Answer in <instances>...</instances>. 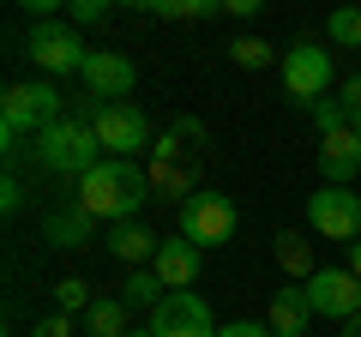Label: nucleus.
<instances>
[{
  "label": "nucleus",
  "instance_id": "c85d7f7f",
  "mask_svg": "<svg viewBox=\"0 0 361 337\" xmlns=\"http://www.w3.org/2000/svg\"><path fill=\"white\" fill-rule=\"evenodd\" d=\"M217 337H271V325H259V319H229V325H217Z\"/></svg>",
  "mask_w": 361,
  "mask_h": 337
},
{
  "label": "nucleus",
  "instance_id": "4be33fe9",
  "mask_svg": "<svg viewBox=\"0 0 361 337\" xmlns=\"http://www.w3.org/2000/svg\"><path fill=\"white\" fill-rule=\"evenodd\" d=\"M229 61H235V66H247V73H259V66H271L277 54H271V42H265V37H235V42H229Z\"/></svg>",
  "mask_w": 361,
  "mask_h": 337
},
{
  "label": "nucleus",
  "instance_id": "f257e3e1",
  "mask_svg": "<svg viewBox=\"0 0 361 337\" xmlns=\"http://www.w3.org/2000/svg\"><path fill=\"white\" fill-rule=\"evenodd\" d=\"M145 199H151V168L127 163V157H103V163L78 181L73 205H85L97 223H103V217H109V223H133Z\"/></svg>",
  "mask_w": 361,
  "mask_h": 337
},
{
  "label": "nucleus",
  "instance_id": "4468645a",
  "mask_svg": "<svg viewBox=\"0 0 361 337\" xmlns=\"http://www.w3.org/2000/svg\"><path fill=\"white\" fill-rule=\"evenodd\" d=\"M319 319L307 301V289H277V301H271V337H307V325Z\"/></svg>",
  "mask_w": 361,
  "mask_h": 337
},
{
  "label": "nucleus",
  "instance_id": "0eeeda50",
  "mask_svg": "<svg viewBox=\"0 0 361 337\" xmlns=\"http://www.w3.org/2000/svg\"><path fill=\"white\" fill-rule=\"evenodd\" d=\"M307 229L313 235H325V241H361V193L355 187H325L319 181V193L307 199Z\"/></svg>",
  "mask_w": 361,
  "mask_h": 337
},
{
  "label": "nucleus",
  "instance_id": "5701e85b",
  "mask_svg": "<svg viewBox=\"0 0 361 337\" xmlns=\"http://www.w3.org/2000/svg\"><path fill=\"white\" fill-rule=\"evenodd\" d=\"M90 283L85 277H61V283H54V313H90Z\"/></svg>",
  "mask_w": 361,
  "mask_h": 337
},
{
  "label": "nucleus",
  "instance_id": "aec40b11",
  "mask_svg": "<svg viewBox=\"0 0 361 337\" xmlns=\"http://www.w3.org/2000/svg\"><path fill=\"white\" fill-rule=\"evenodd\" d=\"M163 295H169V289L157 283V271H133L127 283H121V301H127V313H133V307H151V313H157V307H163Z\"/></svg>",
  "mask_w": 361,
  "mask_h": 337
},
{
  "label": "nucleus",
  "instance_id": "a878e982",
  "mask_svg": "<svg viewBox=\"0 0 361 337\" xmlns=\"http://www.w3.org/2000/svg\"><path fill=\"white\" fill-rule=\"evenodd\" d=\"M151 13L157 18H211L217 6H211V0H157Z\"/></svg>",
  "mask_w": 361,
  "mask_h": 337
},
{
  "label": "nucleus",
  "instance_id": "412c9836",
  "mask_svg": "<svg viewBox=\"0 0 361 337\" xmlns=\"http://www.w3.org/2000/svg\"><path fill=\"white\" fill-rule=\"evenodd\" d=\"M325 37H331V49H361V6H337L325 18Z\"/></svg>",
  "mask_w": 361,
  "mask_h": 337
},
{
  "label": "nucleus",
  "instance_id": "2f4dec72",
  "mask_svg": "<svg viewBox=\"0 0 361 337\" xmlns=\"http://www.w3.org/2000/svg\"><path fill=\"white\" fill-rule=\"evenodd\" d=\"M343 337H361V313H355V319H343Z\"/></svg>",
  "mask_w": 361,
  "mask_h": 337
},
{
  "label": "nucleus",
  "instance_id": "72a5a7b5",
  "mask_svg": "<svg viewBox=\"0 0 361 337\" xmlns=\"http://www.w3.org/2000/svg\"><path fill=\"white\" fill-rule=\"evenodd\" d=\"M355 139H361V127H355Z\"/></svg>",
  "mask_w": 361,
  "mask_h": 337
},
{
  "label": "nucleus",
  "instance_id": "39448f33",
  "mask_svg": "<svg viewBox=\"0 0 361 337\" xmlns=\"http://www.w3.org/2000/svg\"><path fill=\"white\" fill-rule=\"evenodd\" d=\"M90 127H97L103 157H127V163H139V157H151V145H157L145 109H133V103H103L97 115H90Z\"/></svg>",
  "mask_w": 361,
  "mask_h": 337
},
{
  "label": "nucleus",
  "instance_id": "2eb2a0df",
  "mask_svg": "<svg viewBox=\"0 0 361 337\" xmlns=\"http://www.w3.org/2000/svg\"><path fill=\"white\" fill-rule=\"evenodd\" d=\"M90 229H97V217H90L85 205H61V211H49V217H42V235H49V247H66V253H73V247H85V241H90Z\"/></svg>",
  "mask_w": 361,
  "mask_h": 337
},
{
  "label": "nucleus",
  "instance_id": "1a4fd4ad",
  "mask_svg": "<svg viewBox=\"0 0 361 337\" xmlns=\"http://www.w3.org/2000/svg\"><path fill=\"white\" fill-rule=\"evenodd\" d=\"M301 289H307V301H313L319 319H355L361 313V283H355L349 265H319Z\"/></svg>",
  "mask_w": 361,
  "mask_h": 337
},
{
  "label": "nucleus",
  "instance_id": "c756f323",
  "mask_svg": "<svg viewBox=\"0 0 361 337\" xmlns=\"http://www.w3.org/2000/svg\"><path fill=\"white\" fill-rule=\"evenodd\" d=\"M337 103H343V109H349V121L361 127V73H355V78H343V97H337Z\"/></svg>",
  "mask_w": 361,
  "mask_h": 337
},
{
  "label": "nucleus",
  "instance_id": "bb28decb",
  "mask_svg": "<svg viewBox=\"0 0 361 337\" xmlns=\"http://www.w3.org/2000/svg\"><path fill=\"white\" fill-rule=\"evenodd\" d=\"M0 211H6V217L25 211V181H18V175H6V187H0Z\"/></svg>",
  "mask_w": 361,
  "mask_h": 337
},
{
  "label": "nucleus",
  "instance_id": "ddd939ff",
  "mask_svg": "<svg viewBox=\"0 0 361 337\" xmlns=\"http://www.w3.org/2000/svg\"><path fill=\"white\" fill-rule=\"evenodd\" d=\"M319 175H325V187H355V175H361V139H355V127L325 133V139H319Z\"/></svg>",
  "mask_w": 361,
  "mask_h": 337
},
{
  "label": "nucleus",
  "instance_id": "f03ea898",
  "mask_svg": "<svg viewBox=\"0 0 361 337\" xmlns=\"http://www.w3.org/2000/svg\"><path fill=\"white\" fill-rule=\"evenodd\" d=\"M37 163L42 175H61V181H85L90 168L103 163V145H97V127L85 115H61L54 127L37 133Z\"/></svg>",
  "mask_w": 361,
  "mask_h": 337
},
{
  "label": "nucleus",
  "instance_id": "20e7f679",
  "mask_svg": "<svg viewBox=\"0 0 361 337\" xmlns=\"http://www.w3.org/2000/svg\"><path fill=\"white\" fill-rule=\"evenodd\" d=\"M277 73H283L289 103L313 109V103H325V91H331V49H325V42H313V37H301L295 49L277 61Z\"/></svg>",
  "mask_w": 361,
  "mask_h": 337
},
{
  "label": "nucleus",
  "instance_id": "9b49d317",
  "mask_svg": "<svg viewBox=\"0 0 361 337\" xmlns=\"http://www.w3.org/2000/svg\"><path fill=\"white\" fill-rule=\"evenodd\" d=\"M151 331L157 337H217V325H211V307L193 289H175V295H163V307L151 313Z\"/></svg>",
  "mask_w": 361,
  "mask_h": 337
},
{
  "label": "nucleus",
  "instance_id": "cd10ccee",
  "mask_svg": "<svg viewBox=\"0 0 361 337\" xmlns=\"http://www.w3.org/2000/svg\"><path fill=\"white\" fill-rule=\"evenodd\" d=\"M30 337H73V313H49V319H37Z\"/></svg>",
  "mask_w": 361,
  "mask_h": 337
},
{
  "label": "nucleus",
  "instance_id": "393cba45",
  "mask_svg": "<svg viewBox=\"0 0 361 337\" xmlns=\"http://www.w3.org/2000/svg\"><path fill=\"white\" fill-rule=\"evenodd\" d=\"M109 18H115V6H103V0H73V6H66V25H73V30L109 25Z\"/></svg>",
  "mask_w": 361,
  "mask_h": 337
},
{
  "label": "nucleus",
  "instance_id": "f8f14e48",
  "mask_svg": "<svg viewBox=\"0 0 361 337\" xmlns=\"http://www.w3.org/2000/svg\"><path fill=\"white\" fill-rule=\"evenodd\" d=\"M199 259H205V247H193L187 235H163V241H157V259H151V271H157V283H163L169 295H175V289H193Z\"/></svg>",
  "mask_w": 361,
  "mask_h": 337
},
{
  "label": "nucleus",
  "instance_id": "b1692460",
  "mask_svg": "<svg viewBox=\"0 0 361 337\" xmlns=\"http://www.w3.org/2000/svg\"><path fill=\"white\" fill-rule=\"evenodd\" d=\"M313 127H319V139H325V133H343V127H355V121H349V109L337 103V97H325V103H313Z\"/></svg>",
  "mask_w": 361,
  "mask_h": 337
},
{
  "label": "nucleus",
  "instance_id": "423d86ee",
  "mask_svg": "<svg viewBox=\"0 0 361 337\" xmlns=\"http://www.w3.org/2000/svg\"><path fill=\"white\" fill-rule=\"evenodd\" d=\"M25 54L42 73H85V61H90L85 37H78L73 25H61V18H37L30 37H25Z\"/></svg>",
  "mask_w": 361,
  "mask_h": 337
},
{
  "label": "nucleus",
  "instance_id": "f3484780",
  "mask_svg": "<svg viewBox=\"0 0 361 337\" xmlns=\"http://www.w3.org/2000/svg\"><path fill=\"white\" fill-rule=\"evenodd\" d=\"M109 253H115L121 265L139 271V259H157V235L145 229L139 217H133V223H115V229H109Z\"/></svg>",
  "mask_w": 361,
  "mask_h": 337
},
{
  "label": "nucleus",
  "instance_id": "6ab92c4d",
  "mask_svg": "<svg viewBox=\"0 0 361 337\" xmlns=\"http://www.w3.org/2000/svg\"><path fill=\"white\" fill-rule=\"evenodd\" d=\"M151 193H157V199H175V205H187V199L199 193V187H193V168H175V163L157 168V163H151Z\"/></svg>",
  "mask_w": 361,
  "mask_h": 337
},
{
  "label": "nucleus",
  "instance_id": "7c9ffc66",
  "mask_svg": "<svg viewBox=\"0 0 361 337\" xmlns=\"http://www.w3.org/2000/svg\"><path fill=\"white\" fill-rule=\"evenodd\" d=\"M349 271H355V283H361V241H349Z\"/></svg>",
  "mask_w": 361,
  "mask_h": 337
},
{
  "label": "nucleus",
  "instance_id": "9d476101",
  "mask_svg": "<svg viewBox=\"0 0 361 337\" xmlns=\"http://www.w3.org/2000/svg\"><path fill=\"white\" fill-rule=\"evenodd\" d=\"M133 85H139L133 54H121V49H90V61H85V91L97 97V103H127Z\"/></svg>",
  "mask_w": 361,
  "mask_h": 337
},
{
  "label": "nucleus",
  "instance_id": "7ed1b4c3",
  "mask_svg": "<svg viewBox=\"0 0 361 337\" xmlns=\"http://www.w3.org/2000/svg\"><path fill=\"white\" fill-rule=\"evenodd\" d=\"M61 115H66V97L54 85H6L0 91V139H6V151H18L25 133L54 127Z\"/></svg>",
  "mask_w": 361,
  "mask_h": 337
},
{
  "label": "nucleus",
  "instance_id": "473e14b6",
  "mask_svg": "<svg viewBox=\"0 0 361 337\" xmlns=\"http://www.w3.org/2000/svg\"><path fill=\"white\" fill-rule=\"evenodd\" d=\"M127 337H157V331H151V325H133V331H127Z\"/></svg>",
  "mask_w": 361,
  "mask_h": 337
},
{
  "label": "nucleus",
  "instance_id": "dca6fc26",
  "mask_svg": "<svg viewBox=\"0 0 361 337\" xmlns=\"http://www.w3.org/2000/svg\"><path fill=\"white\" fill-rule=\"evenodd\" d=\"M271 253H277V271L295 277V283H307V277L319 271V265H313V241L301 229H277L271 235Z\"/></svg>",
  "mask_w": 361,
  "mask_h": 337
},
{
  "label": "nucleus",
  "instance_id": "6e6552de",
  "mask_svg": "<svg viewBox=\"0 0 361 337\" xmlns=\"http://www.w3.org/2000/svg\"><path fill=\"white\" fill-rule=\"evenodd\" d=\"M235 205H229V193H193L187 205H180V235L193 247H223L235 235Z\"/></svg>",
  "mask_w": 361,
  "mask_h": 337
},
{
  "label": "nucleus",
  "instance_id": "a211bd4d",
  "mask_svg": "<svg viewBox=\"0 0 361 337\" xmlns=\"http://www.w3.org/2000/svg\"><path fill=\"white\" fill-rule=\"evenodd\" d=\"M133 325H127V301L121 295H97L90 301V313H85V337H127Z\"/></svg>",
  "mask_w": 361,
  "mask_h": 337
}]
</instances>
